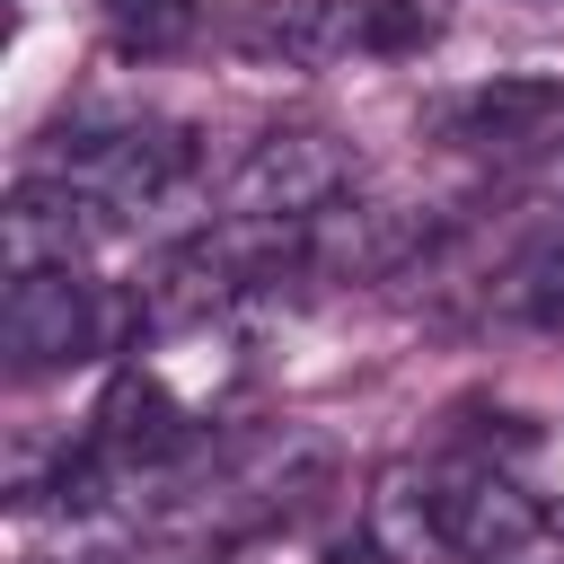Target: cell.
I'll use <instances>...</instances> for the list:
<instances>
[{
  "label": "cell",
  "instance_id": "obj_2",
  "mask_svg": "<svg viewBox=\"0 0 564 564\" xmlns=\"http://www.w3.org/2000/svg\"><path fill=\"white\" fill-rule=\"evenodd\" d=\"M352 176H361V159H352L344 132H326V123H273L229 167L220 220H273V229H291V220H317L326 203H344Z\"/></svg>",
  "mask_w": 564,
  "mask_h": 564
},
{
  "label": "cell",
  "instance_id": "obj_7",
  "mask_svg": "<svg viewBox=\"0 0 564 564\" xmlns=\"http://www.w3.org/2000/svg\"><path fill=\"white\" fill-rule=\"evenodd\" d=\"M194 441H203V432H194V414H185V397H176L167 379H150V370H115V379H106L88 449H97L115 476H159V467L194 458Z\"/></svg>",
  "mask_w": 564,
  "mask_h": 564
},
{
  "label": "cell",
  "instance_id": "obj_11",
  "mask_svg": "<svg viewBox=\"0 0 564 564\" xmlns=\"http://www.w3.org/2000/svg\"><path fill=\"white\" fill-rule=\"evenodd\" d=\"M361 538H370L388 564L449 555V538H441V467H414V458L379 467L370 494H361Z\"/></svg>",
  "mask_w": 564,
  "mask_h": 564
},
{
  "label": "cell",
  "instance_id": "obj_6",
  "mask_svg": "<svg viewBox=\"0 0 564 564\" xmlns=\"http://www.w3.org/2000/svg\"><path fill=\"white\" fill-rule=\"evenodd\" d=\"M97 238H115V212L70 185L62 167H35L18 176V194L0 203V264L9 273H44V264H79Z\"/></svg>",
  "mask_w": 564,
  "mask_h": 564
},
{
  "label": "cell",
  "instance_id": "obj_13",
  "mask_svg": "<svg viewBox=\"0 0 564 564\" xmlns=\"http://www.w3.org/2000/svg\"><path fill=\"white\" fill-rule=\"evenodd\" d=\"M361 26H370V53L379 62H405V53H423L449 26V9L441 0H361Z\"/></svg>",
  "mask_w": 564,
  "mask_h": 564
},
{
  "label": "cell",
  "instance_id": "obj_14",
  "mask_svg": "<svg viewBox=\"0 0 564 564\" xmlns=\"http://www.w3.org/2000/svg\"><path fill=\"white\" fill-rule=\"evenodd\" d=\"M546 203H564V150H555V167H546V185H538Z\"/></svg>",
  "mask_w": 564,
  "mask_h": 564
},
{
  "label": "cell",
  "instance_id": "obj_9",
  "mask_svg": "<svg viewBox=\"0 0 564 564\" xmlns=\"http://www.w3.org/2000/svg\"><path fill=\"white\" fill-rule=\"evenodd\" d=\"M423 247V220L397 212V203H326L317 220H300V273H335V282H370V273H397L405 256Z\"/></svg>",
  "mask_w": 564,
  "mask_h": 564
},
{
  "label": "cell",
  "instance_id": "obj_8",
  "mask_svg": "<svg viewBox=\"0 0 564 564\" xmlns=\"http://www.w3.org/2000/svg\"><path fill=\"white\" fill-rule=\"evenodd\" d=\"M432 141L449 150H529L564 123V79H538V70H494L476 88H449L432 115Z\"/></svg>",
  "mask_w": 564,
  "mask_h": 564
},
{
  "label": "cell",
  "instance_id": "obj_10",
  "mask_svg": "<svg viewBox=\"0 0 564 564\" xmlns=\"http://www.w3.org/2000/svg\"><path fill=\"white\" fill-rule=\"evenodd\" d=\"M238 53L291 62V70H326L344 53H370V26H361V0H256L238 18Z\"/></svg>",
  "mask_w": 564,
  "mask_h": 564
},
{
  "label": "cell",
  "instance_id": "obj_5",
  "mask_svg": "<svg viewBox=\"0 0 564 564\" xmlns=\"http://www.w3.org/2000/svg\"><path fill=\"white\" fill-rule=\"evenodd\" d=\"M441 538H449V555H467V564H529V555H546L564 529H555L502 467L467 458V467H441Z\"/></svg>",
  "mask_w": 564,
  "mask_h": 564
},
{
  "label": "cell",
  "instance_id": "obj_12",
  "mask_svg": "<svg viewBox=\"0 0 564 564\" xmlns=\"http://www.w3.org/2000/svg\"><path fill=\"white\" fill-rule=\"evenodd\" d=\"M106 18H115L123 53H167L203 26V0H106Z\"/></svg>",
  "mask_w": 564,
  "mask_h": 564
},
{
  "label": "cell",
  "instance_id": "obj_1",
  "mask_svg": "<svg viewBox=\"0 0 564 564\" xmlns=\"http://www.w3.org/2000/svg\"><path fill=\"white\" fill-rule=\"evenodd\" d=\"M326 485V441L317 432H256V441H238L194 494H185V511H176V529L194 538V546H229V538H256V529H273V520H291V511H308V494Z\"/></svg>",
  "mask_w": 564,
  "mask_h": 564
},
{
  "label": "cell",
  "instance_id": "obj_4",
  "mask_svg": "<svg viewBox=\"0 0 564 564\" xmlns=\"http://www.w3.org/2000/svg\"><path fill=\"white\" fill-rule=\"evenodd\" d=\"M53 167H62L70 185H88V194L123 220V212H141V203H159V194H176V185L194 176V132L167 123V115L79 123V132H62Z\"/></svg>",
  "mask_w": 564,
  "mask_h": 564
},
{
  "label": "cell",
  "instance_id": "obj_3",
  "mask_svg": "<svg viewBox=\"0 0 564 564\" xmlns=\"http://www.w3.org/2000/svg\"><path fill=\"white\" fill-rule=\"evenodd\" d=\"M123 317H141L132 300L115 308L79 264H44V273H9V291H0V352H9V370H70V361H97L115 335H123Z\"/></svg>",
  "mask_w": 564,
  "mask_h": 564
}]
</instances>
